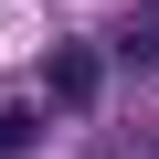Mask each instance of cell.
Returning a JSON list of instances; mask_svg holds the SVG:
<instances>
[{"instance_id": "obj_1", "label": "cell", "mask_w": 159, "mask_h": 159, "mask_svg": "<svg viewBox=\"0 0 159 159\" xmlns=\"http://www.w3.org/2000/svg\"><path fill=\"white\" fill-rule=\"evenodd\" d=\"M106 74H117L106 43H53V53H43V106H96Z\"/></svg>"}, {"instance_id": "obj_2", "label": "cell", "mask_w": 159, "mask_h": 159, "mask_svg": "<svg viewBox=\"0 0 159 159\" xmlns=\"http://www.w3.org/2000/svg\"><path fill=\"white\" fill-rule=\"evenodd\" d=\"M106 53H117V74H159V0H148V11H127V21L106 32Z\"/></svg>"}, {"instance_id": "obj_3", "label": "cell", "mask_w": 159, "mask_h": 159, "mask_svg": "<svg viewBox=\"0 0 159 159\" xmlns=\"http://www.w3.org/2000/svg\"><path fill=\"white\" fill-rule=\"evenodd\" d=\"M43 117H53V106H0V159H21V148L43 138Z\"/></svg>"}]
</instances>
